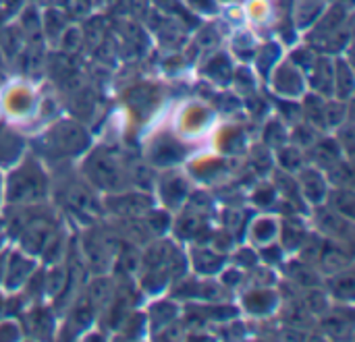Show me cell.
I'll use <instances>...</instances> for the list:
<instances>
[{
  "label": "cell",
  "instance_id": "9c48e42d",
  "mask_svg": "<svg viewBox=\"0 0 355 342\" xmlns=\"http://www.w3.org/2000/svg\"><path fill=\"white\" fill-rule=\"evenodd\" d=\"M335 201H337V208L341 210V212H345L347 216H352L354 214V197H352V193H347V191H341L337 197H335Z\"/></svg>",
  "mask_w": 355,
  "mask_h": 342
},
{
  "label": "cell",
  "instance_id": "277c9868",
  "mask_svg": "<svg viewBox=\"0 0 355 342\" xmlns=\"http://www.w3.org/2000/svg\"><path fill=\"white\" fill-rule=\"evenodd\" d=\"M304 191L312 201H320V197L324 195V183H322L320 174H316L314 170H306V174H304Z\"/></svg>",
  "mask_w": 355,
  "mask_h": 342
},
{
  "label": "cell",
  "instance_id": "ba28073f",
  "mask_svg": "<svg viewBox=\"0 0 355 342\" xmlns=\"http://www.w3.org/2000/svg\"><path fill=\"white\" fill-rule=\"evenodd\" d=\"M21 270H29V264L27 262H23L19 255H15L12 260H10V268H8V280H12L15 276H17V280H15V285H19L21 282Z\"/></svg>",
  "mask_w": 355,
  "mask_h": 342
},
{
  "label": "cell",
  "instance_id": "3957f363",
  "mask_svg": "<svg viewBox=\"0 0 355 342\" xmlns=\"http://www.w3.org/2000/svg\"><path fill=\"white\" fill-rule=\"evenodd\" d=\"M52 137H54V145L60 150L75 152L83 147V133L75 125H60L58 129L52 131Z\"/></svg>",
  "mask_w": 355,
  "mask_h": 342
},
{
  "label": "cell",
  "instance_id": "52a82bcc",
  "mask_svg": "<svg viewBox=\"0 0 355 342\" xmlns=\"http://www.w3.org/2000/svg\"><path fill=\"white\" fill-rule=\"evenodd\" d=\"M339 93L343 96V98H347L349 93H352V73H349V69L341 62L339 64Z\"/></svg>",
  "mask_w": 355,
  "mask_h": 342
},
{
  "label": "cell",
  "instance_id": "6da1fadb",
  "mask_svg": "<svg viewBox=\"0 0 355 342\" xmlns=\"http://www.w3.org/2000/svg\"><path fill=\"white\" fill-rule=\"evenodd\" d=\"M87 174L102 189H121L123 187V170L112 156L94 154L87 160Z\"/></svg>",
  "mask_w": 355,
  "mask_h": 342
},
{
  "label": "cell",
  "instance_id": "8fae6325",
  "mask_svg": "<svg viewBox=\"0 0 355 342\" xmlns=\"http://www.w3.org/2000/svg\"><path fill=\"white\" fill-rule=\"evenodd\" d=\"M281 160H283V164L289 166L291 170L297 168V166L302 164V158H300V154H297L295 150H283V152H281Z\"/></svg>",
  "mask_w": 355,
  "mask_h": 342
},
{
  "label": "cell",
  "instance_id": "30bf717a",
  "mask_svg": "<svg viewBox=\"0 0 355 342\" xmlns=\"http://www.w3.org/2000/svg\"><path fill=\"white\" fill-rule=\"evenodd\" d=\"M343 114H345V108L341 104H329L327 106V120L331 125H339L343 120Z\"/></svg>",
  "mask_w": 355,
  "mask_h": 342
},
{
  "label": "cell",
  "instance_id": "7a4b0ae2",
  "mask_svg": "<svg viewBox=\"0 0 355 342\" xmlns=\"http://www.w3.org/2000/svg\"><path fill=\"white\" fill-rule=\"evenodd\" d=\"M44 193V179L37 174V170H19V174L10 181V199L27 201L35 199Z\"/></svg>",
  "mask_w": 355,
  "mask_h": 342
},
{
  "label": "cell",
  "instance_id": "5b68a950",
  "mask_svg": "<svg viewBox=\"0 0 355 342\" xmlns=\"http://www.w3.org/2000/svg\"><path fill=\"white\" fill-rule=\"evenodd\" d=\"M87 258H89L92 268L100 270V268L106 264V249L100 247L96 241H89V243H87Z\"/></svg>",
  "mask_w": 355,
  "mask_h": 342
},
{
  "label": "cell",
  "instance_id": "8992f818",
  "mask_svg": "<svg viewBox=\"0 0 355 342\" xmlns=\"http://www.w3.org/2000/svg\"><path fill=\"white\" fill-rule=\"evenodd\" d=\"M322 112H324V108H322V102L318 98H308L306 100V114H308V118L312 123L322 125Z\"/></svg>",
  "mask_w": 355,
  "mask_h": 342
}]
</instances>
